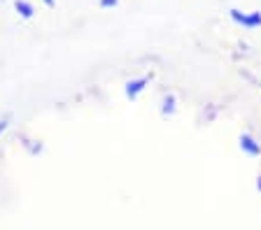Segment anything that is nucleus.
Returning <instances> with one entry per match:
<instances>
[{
	"label": "nucleus",
	"instance_id": "nucleus-1",
	"mask_svg": "<svg viewBox=\"0 0 261 230\" xmlns=\"http://www.w3.org/2000/svg\"><path fill=\"white\" fill-rule=\"evenodd\" d=\"M16 10H21L23 17H31V5H26V3H19V5H16Z\"/></svg>",
	"mask_w": 261,
	"mask_h": 230
},
{
	"label": "nucleus",
	"instance_id": "nucleus-2",
	"mask_svg": "<svg viewBox=\"0 0 261 230\" xmlns=\"http://www.w3.org/2000/svg\"><path fill=\"white\" fill-rule=\"evenodd\" d=\"M3 128H5V123H0V133H3Z\"/></svg>",
	"mask_w": 261,
	"mask_h": 230
}]
</instances>
